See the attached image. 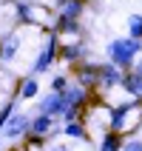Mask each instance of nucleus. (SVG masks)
<instances>
[{
  "label": "nucleus",
  "instance_id": "obj_2",
  "mask_svg": "<svg viewBox=\"0 0 142 151\" xmlns=\"http://www.w3.org/2000/svg\"><path fill=\"white\" fill-rule=\"evenodd\" d=\"M40 109V114H66L68 109H71V103H68V97H66V91L63 94H51V97H46V100L37 106Z\"/></svg>",
  "mask_w": 142,
  "mask_h": 151
},
{
  "label": "nucleus",
  "instance_id": "obj_19",
  "mask_svg": "<svg viewBox=\"0 0 142 151\" xmlns=\"http://www.w3.org/2000/svg\"><path fill=\"white\" fill-rule=\"evenodd\" d=\"M51 88H54V94H63V91L68 88V80H66L63 74H60V77H54V80H51Z\"/></svg>",
  "mask_w": 142,
  "mask_h": 151
},
{
  "label": "nucleus",
  "instance_id": "obj_15",
  "mask_svg": "<svg viewBox=\"0 0 142 151\" xmlns=\"http://www.w3.org/2000/svg\"><path fill=\"white\" fill-rule=\"evenodd\" d=\"M14 12H17V17H20V23H31V6L29 3H14Z\"/></svg>",
  "mask_w": 142,
  "mask_h": 151
},
{
  "label": "nucleus",
  "instance_id": "obj_10",
  "mask_svg": "<svg viewBox=\"0 0 142 151\" xmlns=\"http://www.w3.org/2000/svg\"><path fill=\"white\" fill-rule=\"evenodd\" d=\"M51 123H54V120H51L49 114H40L37 120H29V128H31V134H34V137H43V134L51 128Z\"/></svg>",
  "mask_w": 142,
  "mask_h": 151
},
{
  "label": "nucleus",
  "instance_id": "obj_8",
  "mask_svg": "<svg viewBox=\"0 0 142 151\" xmlns=\"http://www.w3.org/2000/svg\"><path fill=\"white\" fill-rule=\"evenodd\" d=\"M119 83L125 86V88H128L131 94H134L136 100H142V77L136 74V71H134V74H125V77H119Z\"/></svg>",
  "mask_w": 142,
  "mask_h": 151
},
{
  "label": "nucleus",
  "instance_id": "obj_9",
  "mask_svg": "<svg viewBox=\"0 0 142 151\" xmlns=\"http://www.w3.org/2000/svg\"><path fill=\"white\" fill-rule=\"evenodd\" d=\"M83 14V0H66V9H63V20H68V23H77V17Z\"/></svg>",
  "mask_w": 142,
  "mask_h": 151
},
{
  "label": "nucleus",
  "instance_id": "obj_12",
  "mask_svg": "<svg viewBox=\"0 0 142 151\" xmlns=\"http://www.w3.org/2000/svg\"><path fill=\"white\" fill-rule=\"evenodd\" d=\"M119 145H122L119 134H117V131H111V134H105V140H102L100 151H119Z\"/></svg>",
  "mask_w": 142,
  "mask_h": 151
},
{
  "label": "nucleus",
  "instance_id": "obj_11",
  "mask_svg": "<svg viewBox=\"0 0 142 151\" xmlns=\"http://www.w3.org/2000/svg\"><path fill=\"white\" fill-rule=\"evenodd\" d=\"M128 32H131V40H142V14H134L128 20Z\"/></svg>",
  "mask_w": 142,
  "mask_h": 151
},
{
  "label": "nucleus",
  "instance_id": "obj_7",
  "mask_svg": "<svg viewBox=\"0 0 142 151\" xmlns=\"http://www.w3.org/2000/svg\"><path fill=\"white\" fill-rule=\"evenodd\" d=\"M97 80H100L105 88L117 86V83H119V71H117V66H97Z\"/></svg>",
  "mask_w": 142,
  "mask_h": 151
},
{
  "label": "nucleus",
  "instance_id": "obj_20",
  "mask_svg": "<svg viewBox=\"0 0 142 151\" xmlns=\"http://www.w3.org/2000/svg\"><path fill=\"white\" fill-rule=\"evenodd\" d=\"M66 134L68 137H85V128L80 126V123H68V126H66Z\"/></svg>",
  "mask_w": 142,
  "mask_h": 151
},
{
  "label": "nucleus",
  "instance_id": "obj_3",
  "mask_svg": "<svg viewBox=\"0 0 142 151\" xmlns=\"http://www.w3.org/2000/svg\"><path fill=\"white\" fill-rule=\"evenodd\" d=\"M54 54H57V37L51 34L49 43H46V49L40 51V57L34 60V74H40V71H46V68L51 66V60H54Z\"/></svg>",
  "mask_w": 142,
  "mask_h": 151
},
{
  "label": "nucleus",
  "instance_id": "obj_14",
  "mask_svg": "<svg viewBox=\"0 0 142 151\" xmlns=\"http://www.w3.org/2000/svg\"><path fill=\"white\" fill-rule=\"evenodd\" d=\"M66 97H68V103H71L74 109H80V103L85 100V88H83V86H77V88H68Z\"/></svg>",
  "mask_w": 142,
  "mask_h": 151
},
{
  "label": "nucleus",
  "instance_id": "obj_21",
  "mask_svg": "<svg viewBox=\"0 0 142 151\" xmlns=\"http://www.w3.org/2000/svg\"><path fill=\"white\" fill-rule=\"evenodd\" d=\"M125 151H142V143L139 140H131V143L125 145Z\"/></svg>",
  "mask_w": 142,
  "mask_h": 151
},
{
  "label": "nucleus",
  "instance_id": "obj_1",
  "mask_svg": "<svg viewBox=\"0 0 142 151\" xmlns=\"http://www.w3.org/2000/svg\"><path fill=\"white\" fill-rule=\"evenodd\" d=\"M136 51H139V43L131 40V37H119V40H114L108 46V54H111V60H114V66H122V68H128L134 63Z\"/></svg>",
  "mask_w": 142,
  "mask_h": 151
},
{
  "label": "nucleus",
  "instance_id": "obj_23",
  "mask_svg": "<svg viewBox=\"0 0 142 151\" xmlns=\"http://www.w3.org/2000/svg\"><path fill=\"white\" fill-rule=\"evenodd\" d=\"M139 51H142V43H139Z\"/></svg>",
  "mask_w": 142,
  "mask_h": 151
},
{
  "label": "nucleus",
  "instance_id": "obj_6",
  "mask_svg": "<svg viewBox=\"0 0 142 151\" xmlns=\"http://www.w3.org/2000/svg\"><path fill=\"white\" fill-rule=\"evenodd\" d=\"M139 103H142V100H131V103H122V106H117V109L111 111V126H114V131L125 126V117H128V111L134 109V106H139Z\"/></svg>",
  "mask_w": 142,
  "mask_h": 151
},
{
  "label": "nucleus",
  "instance_id": "obj_17",
  "mask_svg": "<svg viewBox=\"0 0 142 151\" xmlns=\"http://www.w3.org/2000/svg\"><path fill=\"white\" fill-rule=\"evenodd\" d=\"M91 80H97V66H83V71H80V83H91Z\"/></svg>",
  "mask_w": 142,
  "mask_h": 151
},
{
  "label": "nucleus",
  "instance_id": "obj_18",
  "mask_svg": "<svg viewBox=\"0 0 142 151\" xmlns=\"http://www.w3.org/2000/svg\"><path fill=\"white\" fill-rule=\"evenodd\" d=\"M63 57H66V60L83 57V46H66V49H63Z\"/></svg>",
  "mask_w": 142,
  "mask_h": 151
},
{
  "label": "nucleus",
  "instance_id": "obj_13",
  "mask_svg": "<svg viewBox=\"0 0 142 151\" xmlns=\"http://www.w3.org/2000/svg\"><path fill=\"white\" fill-rule=\"evenodd\" d=\"M37 88H40V86H37V80H34V77H29V80L23 83V88H20V97H23V100H31V97H37Z\"/></svg>",
  "mask_w": 142,
  "mask_h": 151
},
{
  "label": "nucleus",
  "instance_id": "obj_4",
  "mask_svg": "<svg viewBox=\"0 0 142 151\" xmlns=\"http://www.w3.org/2000/svg\"><path fill=\"white\" fill-rule=\"evenodd\" d=\"M26 128H29V117H26V114H11V120L3 126V134H6L9 140H17V137L26 134Z\"/></svg>",
  "mask_w": 142,
  "mask_h": 151
},
{
  "label": "nucleus",
  "instance_id": "obj_22",
  "mask_svg": "<svg viewBox=\"0 0 142 151\" xmlns=\"http://www.w3.org/2000/svg\"><path fill=\"white\" fill-rule=\"evenodd\" d=\"M136 74L142 77V60H139V63H136Z\"/></svg>",
  "mask_w": 142,
  "mask_h": 151
},
{
  "label": "nucleus",
  "instance_id": "obj_5",
  "mask_svg": "<svg viewBox=\"0 0 142 151\" xmlns=\"http://www.w3.org/2000/svg\"><path fill=\"white\" fill-rule=\"evenodd\" d=\"M17 49H20V37H17L14 32H9L6 37H3V43H0V60L9 63V60L17 54Z\"/></svg>",
  "mask_w": 142,
  "mask_h": 151
},
{
  "label": "nucleus",
  "instance_id": "obj_16",
  "mask_svg": "<svg viewBox=\"0 0 142 151\" xmlns=\"http://www.w3.org/2000/svg\"><path fill=\"white\" fill-rule=\"evenodd\" d=\"M11 114H14V100H11V103H6V106L0 109V131H3V126H6L9 120H11Z\"/></svg>",
  "mask_w": 142,
  "mask_h": 151
}]
</instances>
